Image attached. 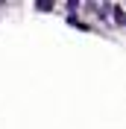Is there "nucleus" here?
<instances>
[{"instance_id":"nucleus-1","label":"nucleus","mask_w":126,"mask_h":129,"mask_svg":"<svg viewBox=\"0 0 126 129\" xmlns=\"http://www.w3.org/2000/svg\"><path fill=\"white\" fill-rule=\"evenodd\" d=\"M114 24L123 26V9H120V6H114Z\"/></svg>"}]
</instances>
